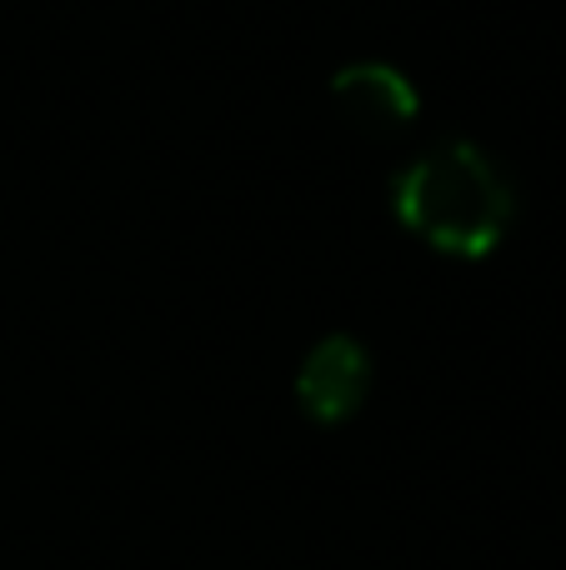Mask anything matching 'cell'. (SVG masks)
Returning <instances> with one entry per match:
<instances>
[{
  "instance_id": "cell-1",
  "label": "cell",
  "mask_w": 566,
  "mask_h": 570,
  "mask_svg": "<svg viewBox=\"0 0 566 570\" xmlns=\"http://www.w3.org/2000/svg\"><path fill=\"white\" fill-rule=\"evenodd\" d=\"M397 220L441 256L481 261L501 246L517 216L507 170L471 140H441L421 150L391 190Z\"/></svg>"
},
{
  "instance_id": "cell-3",
  "label": "cell",
  "mask_w": 566,
  "mask_h": 570,
  "mask_svg": "<svg viewBox=\"0 0 566 570\" xmlns=\"http://www.w3.org/2000/svg\"><path fill=\"white\" fill-rule=\"evenodd\" d=\"M331 100H336V110L361 136H377V140H391V136H401V130H411V120H417V110H421L417 86H411L401 70L381 66V60H357V66L336 70Z\"/></svg>"
},
{
  "instance_id": "cell-2",
  "label": "cell",
  "mask_w": 566,
  "mask_h": 570,
  "mask_svg": "<svg viewBox=\"0 0 566 570\" xmlns=\"http://www.w3.org/2000/svg\"><path fill=\"white\" fill-rule=\"evenodd\" d=\"M367 391H371V355L351 335H326L301 361L296 395L311 421H321V425L351 421L361 411V401H367Z\"/></svg>"
}]
</instances>
